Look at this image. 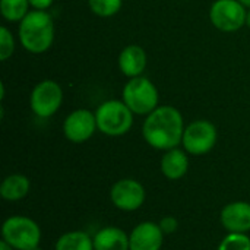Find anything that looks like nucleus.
Instances as JSON below:
<instances>
[{"label":"nucleus","mask_w":250,"mask_h":250,"mask_svg":"<svg viewBox=\"0 0 250 250\" xmlns=\"http://www.w3.org/2000/svg\"><path fill=\"white\" fill-rule=\"evenodd\" d=\"M88 4L94 15L101 18H110L120 10L122 0H88Z\"/></svg>","instance_id":"6ab92c4d"},{"label":"nucleus","mask_w":250,"mask_h":250,"mask_svg":"<svg viewBox=\"0 0 250 250\" xmlns=\"http://www.w3.org/2000/svg\"><path fill=\"white\" fill-rule=\"evenodd\" d=\"M1 240L15 250H35L41 243V229L29 217L12 215L3 221Z\"/></svg>","instance_id":"7ed1b4c3"},{"label":"nucleus","mask_w":250,"mask_h":250,"mask_svg":"<svg viewBox=\"0 0 250 250\" xmlns=\"http://www.w3.org/2000/svg\"><path fill=\"white\" fill-rule=\"evenodd\" d=\"M158 224H160V227H161V230H163V233L166 236L176 233L177 229H179V221L173 215H166L164 218H161V221Z\"/></svg>","instance_id":"4be33fe9"},{"label":"nucleus","mask_w":250,"mask_h":250,"mask_svg":"<svg viewBox=\"0 0 250 250\" xmlns=\"http://www.w3.org/2000/svg\"><path fill=\"white\" fill-rule=\"evenodd\" d=\"M94 250H130L129 234L120 227L108 226L95 233Z\"/></svg>","instance_id":"4468645a"},{"label":"nucleus","mask_w":250,"mask_h":250,"mask_svg":"<svg viewBox=\"0 0 250 250\" xmlns=\"http://www.w3.org/2000/svg\"><path fill=\"white\" fill-rule=\"evenodd\" d=\"M0 250H15L7 242H4V240H1L0 242Z\"/></svg>","instance_id":"b1692460"},{"label":"nucleus","mask_w":250,"mask_h":250,"mask_svg":"<svg viewBox=\"0 0 250 250\" xmlns=\"http://www.w3.org/2000/svg\"><path fill=\"white\" fill-rule=\"evenodd\" d=\"M243 6H248V7H250V0H239Z\"/></svg>","instance_id":"393cba45"},{"label":"nucleus","mask_w":250,"mask_h":250,"mask_svg":"<svg viewBox=\"0 0 250 250\" xmlns=\"http://www.w3.org/2000/svg\"><path fill=\"white\" fill-rule=\"evenodd\" d=\"M218 250H250V237L246 233H229L221 240Z\"/></svg>","instance_id":"aec40b11"},{"label":"nucleus","mask_w":250,"mask_h":250,"mask_svg":"<svg viewBox=\"0 0 250 250\" xmlns=\"http://www.w3.org/2000/svg\"><path fill=\"white\" fill-rule=\"evenodd\" d=\"M35 250H41V249H40V248H37V249H35Z\"/></svg>","instance_id":"bb28decb"},{"label":"nucleus","mask_w":250,"mask_h":250,"mask_svg":"<svg viewBox=\"0 0 250 250\" xmlns=\"http://www.w3.org/2000/svg\"><path fill=\"white\" fill-rule=\"evenodd\" d=\"M54 250H94V239L85 231H67L57 239Z\"/></svg>","instance_id":"f3484780"},{"label":"nucleus","mask_w":250,"mask_h":250,"mask_svg":"<svg viewBox=\"0 0 250 250\" xmlns=\"http://www.w3.org/2000/svg\"><path fill=\"white\" fill-rule=\"evenodd\" d=\"M54 0H29V4L37 10H45L53 4Z\"/></svg>","instance_id":"5701e85b"},{"label":"nucleus","mask_w":250,"mask_h":250,"mask_svg":"<svg viewBox=\"0 0 250 250\" xmlns=\"http://www.w3.org/2000/svg\"><path fill=\"white\" fill-rule=\"evenodd\" d=\"M54 40V22L50 13L34 9L19 22V41L34 54L47 51Z\"/></svg>","instance_id":"f03ea898"},{"label":"nucleus","mask_w":250,"mask_h":250,"mask_svg":"<svg viewBox=\"0 0 250 250\" xmlns=\"http://www.w3.org/2000/svg\"><path fill=\"white\" fill-rule=\"evenodd\" d=\"M161 173L168 180H180L186 176L189 170V158L188 154L179 148H173L164 151V155L160 163Z\"/></svg>","instance_id":"ddd939ff"},{"label":"nucleus","mask_w":250,"mask_h":250,"mask_svg":"<svg viewBox=\"0 0 250 250\" xmlns=\"http://www.w3.org/2000/svg\"><path fill=\"white\" fill-rule=\"evenodd\" d=\"M146 198L145 188L135 179H120L110 189L111 204L125 212L138 211Z\"/></svg>","instance_id":"1a4fd4ad"},{"label":"nucleus","mask_w":250,"mask_h":250,"mask_svg":"<svg viewBox=\"0 0 250 250\" xmlns=\"http://www.w3.org/2000/svg\"><path fill=\"white\" fill-rule=\"evenodd\" d=\"M146 66V54L139 45H127L122 50L119 56V67L127 78L141 76Z\"/></svg>","instance_id":"2eb2a0df"},{"label":"nucleus","mask_w":250,"mask_h":250,"mask_svg":"<svg viewBox=\"0 0 250 250\" xmlns=\"http://www.w3.org/2000/svg\"><path fill=\"white\" fill-rule=\"evenodd\" d=\"M15 50V41L10 31L6 26L0 28V60H7Z\"/></svg>","instance_id":"412c9836"},{"label":"nucleus","mask_w":250,"mask_h":250,"mask_svg":"<svg viewBox=\"0 0 250 250\" xmlns=\"http://www.w3.org/2000/svg\"><path fill=\"white\" fill-rule=\"evenodd\" d=\"M31 189V182L23 174H9L0 185V196L4 201L16 202L23 199Z\"/></svg>","instance_id":"dca6fc26"},{"label":"nucleus","mask_w":250,"mask_h":250,"mask_svg":"<svg viewBox=\"0 0 250 250\" xmlns=\"http://www.w3.org/2000/svg\"><path fill=\"white\" fill-rule=\"evenodd\" d=\"M123 103L133 114L148 116L158 107V91L148 78H130L123 88Z\"/></svg>","instance_id":"39448f33"},{"label":"nucleus","mask_w":250,"mask_h":250,"mask_svg":"<svg viewBox=\"0 0 250 250\" xmlns=\"http://www.w3.org/2000/svg\"><path fill=\"white\" fill-rule=\"evenodd\" d=\"M62 100H63V91L60 85L51 79H45L41 81L38 85H35V88L32 89L29 105L34 114L47 119L51 117L59 110V107L62 105Z\"/></svg>","instance_id":"6e6552de"},{"label":"nucleus","mask_w":250,"mask_h":250,"mask_svg":"<svg viewBox=\"0 0 250 250\" xmlns=\"http://www.w3.org/2000/svg\"><path fill=\"white\" fill-rule=\"evenodd\" d=\"M29 0H0V10L6 21L21 22L28 15Z\"/></svg>","instance_id":"a211bd4d"},{"label":"nucleus","mask_w":250,"mask_h":250,"mask_svg":"<svg viewBox=\"0 0 250 250\" xmlns=\"http://www.w3.org/2000/svg\"><path fill=\"white\" fill-rule=\"evenodd\" d=\"M164 233L158 223L144 221L133 227L129 234L130 250H161L164 245Z\"/></svg>","instance_id":"9b49d317"},{"label":"nucleus","mask_w":250,"mask_h":250,"mask_svg":"<svg viewBox=\"0 0 250 250\" xmlns=\"http://www.w3.org/2000/svg\"><path fill=\"white\" fill-rule=\"evenodd\" d=\"M221 226L229 233H249L250 204L246 201H234L227 204L220 214Z\"/></svg>","instance_id":"f8f14e48"},{"label":"nucleus","mask_w":250,"mask_h":250,"mask_svg":"<svg viewBox=\"0 0 250 250\" xmlns=\"http://www.w3.org/2000/svg\"><path fill=\"white\" fill-rule=\"evenodd\" d=\"M97 129L95 114L85 108L75 110L64 119L63 123V133L66 139L73 144L86 142Z\"/></svg>","instance_id":"9d476101"},{"label":"nucleus","mask_w":250,"mask_h":250,"mask_svg":"<svg viewBox=\"0 0 250 250\" xmlns=\"http://www.w3.org/2000/svg\"><path fill=\"white\" fill-rule=\"evenodd\" d=\"M246 23H248V26L250 28V10L248 12V18H246Z\"/></svg>","instance_id":"a878e982"},{"label":"nucleus","mask_w":250,"mask_h":250,"mask_svg":"<svg viewBox=\"0 0 250 250\" xmlns=\"http://www.w3.org/2000/svg\"><path fill=\"white\" fill-rule=\"evenodd\" d=\"M185 133V123L180 111L171 105L157 107L149 113L142 126L145 142L160 151L177 148L182 144Z\"/></svg>","instance_id":"f257e3e1"},{"label":"nucleus","mask_w":250,"mask_h":250,"mask_svg":"<svg viewBox=\"0 0 250 250\" xmlns=\"http://www.w3.org/2000/svg\"><path fill=\"white\" fill-rule=\"evenodd\" d=\"M214 26L223 32H234L246 23V9L239 0H215L209 10Z\"/></svg>","instance_id":"0eeeda50"},{"label":"nucleus","mask_w":250,"mask_h":250,"mask_svg":"<svg viewBox=\"0 0 250 250\" xmlns=\"http://www.w3.org/2000/svg\"><path fill=\"white\" fill-rule=\"evenodd\" d=\"M95 119L98 130L107 136H122L133 125V113L123 101L117 100L103 103L95 111Z\"/></svg>","instance_id":"20e7f679"},{"label":"nucleus","mask_w":250,"mask_h":250,"mask_svg":"<svg viewBox=\"0 0 250 250\" xmlns=\"http://www.w3.org/2000/svg\"><path fill=\"white\" fill-rule=\"evenodd\" d=\"M217 138V129L211 122L195 120L188 127H185L182 144L188 154L205 155L215 146Z\"/></svg>","instance_id":"423d86ee"}]
</instances>
